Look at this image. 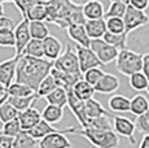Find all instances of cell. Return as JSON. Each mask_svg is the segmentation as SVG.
<instances>
[{"label":"cell","instance_id":"cell-29","mask_svg":"<svg viewBox=\"0 0 149 148\" xmlns=\"http://www.w3.org/2000/svg\"><path fill=\"white\" fill-rule=\"evenodd\" d=\"M30 34L31 39L44 40L49 35V29L45 21H30Z\"/></svg>","mask_w":149,"mask_h":148},{"label":"cell","instance_id":"cell-3","mask_svg":"<svg viewBox=\"0 0 149 148\" xmlns=\"http://www.w3.org/2000/svg\"><path fill=\"white\" fill-rule=\"evenodd\" d=\"M74 135L83 136L95 148H118L119 135L111 130H100L92 127H75Z\"/></svg>","mask_w":149,"mask_h":148},{"label":"cell","instance_id":"cell-26","mask_svg":"<svg viewBox=\"0 0 149 148\" xmlns=\"http://www.w3.org/2000/svg\"><path fill=\"white\" fill-rule=\"evenodd\" d=\"M45 100L48 101V104H53L64 108L65 105H68V90L61 86L57 87L48 96H45Z\"/></svg>","mask_w":149,"mask_h":148},{"label":"cell","instance_id":"cell-49","mask_svg":"<svg viewBox=\"0 0 149 148\" xmlns=\"http://www.w3.org/2000/svg\"><path fill=\"white\" fill-rule=\"evenodd\" d=\"M139 148H149V135H144L139 144Z\"/></svg>","mask_w":149,"mask_h":148},{"label":"cell","instance_id":"cell-21","mask_svg":"<svg viewBox=\"0 0 149 148\" xmlns=\"http://www.w3.org/2000/svg\"><path fill=\"white\" fill-rule=\"evenodd\" d=\"M108 107L111 112H117V113L130 112L131 99L126 98L123 95H113L108 100Z\"/></svg>","mask_w":149,"mask_h":148},{"label":"cell","instance_id":"cell-27","mask_svg":"<svg viewBox=\"0 0 149 148\" xmlns=\"http://www.w3.org/2000/svg\"><path fill=\"white\" fill-rule=\"evenodd\" d=\"M149 109V100L145 98L144 95L139 94L135 95L131 99V107H130V112L134 116H141L143 113H145Z\"/></svg>","mask_w":149,"mask_h":148},{"label":"cell","instance_id":"cell-51","mask_svg":"<svg viewBox=\"0 0 149 148\" xmlns=\"http://www.w3.org/2000/svg\"><path fill=\"white\" fill-rule=\"evenodd\" d=\"M4 92H5V87L3 86L1 83H0V96H1V95H3V94H4Z\"/></svg>","mask_w":149,"mask_h":148},{"label":"cell","instance_id":"cell-13","mask_svg":"<svg viewBox=\"0 0 149 148\" xmlns=\"http://www.w3.org/2000/svg\"><path fill=\"white\" fill-rule=\"evenodd\" d=\"M38 148H71L70 140L65 133H51L39 140Z\"/></svg>","mask_w":149,"mask_h":148},{"label":"cell","instance_id":"cell-16","mask_svg":"<svg viewBox=\"0 0 149 148\" xmlns=\"http://www.w3.org/2000/svg\"><path fill=\"white\" fill-rule=\"evenodd\" d=\"M43 47H44V57L51 60V61H54L62 53L61 40L53 35H48L43 40Z\"/></svg>","mask_w":149,"mask_h":148},{"label":"cell","instance_id":"cell-20","mask_svg":"<svg viewBox=\"0 0 149 148\" xmlns=\"http://www.w3.org/2000/svg\"><path fill=\"white\" fill-rule=\"evenodd\" d=\"M83 13L87 20H99L105 17V10L102 3L99 0H88L83 4Z\"/></svg>","mask_w":149,"mask_h":148},{"label":"cell","instance_id":"cell-36","mask_svg":"<svg viewBox=\"0 0 149 148\" xmlns=\"http://www.w3.org/2000/svg\"><path fill=\"white\" fill-rule=\"evenodd\" d=\"M22 55L33 56V57H39V59L44 57V47H43V40H39V39H31V40L27 43L26 47H25Z\"/></svg>","mask_w":149,"mask_h":148},{"label":"cell","instance_id":"cell-1","mask_svg":"<svg viewBox=\"0 0 149 148\" xmlns=\"http://www.w3.org/2000/svg\"><path fill=\"white\" fill-rule=\"evenodd\" d=\"M47 24H53L60 29H68L73 24L84 25L87 18L83 13V4L73 0H45Z\"/></svg>","mask_w":149,"mask_h":148},{"label":"cell","instance_id":"cell-28","mask_svg":"<svg viewBox=\"0 0 149 148\" xmlns=\"http://www.w3.org/2000/svg\"><path fill=\"white\" fill-rule=\"evenodd\" d=\"M38 144H39V140L33 138L27 131L22 130L14 138L13 148H38Z\"/></svg>","mask_w":149,"mask_h":148},{"label":"cell","instance_id":"cell-52","mask_svg":"<svg viewBox=\"0 0 149 148\" xmlns=\"http://www.w3.org/2000/svg\"><path fill=\"white\" fill-rule=\"evenodd\" d=\"M110 1H122L125 4H130V0H110Z\"/></svg>","mask_w":149,"mask_h":148},{"label":"cell","instance_id":"cell-19","mask_svg":"<svg viewBox=\"0 0 149 148\" xmlns=\"http://www.w3.org/2000/svg\"><path fill=\"white\" fill-rule=\"evenodd\" d=\"M86 30L88 33V36L91 39H100L105 35L108 31L107 29V20L99 18V20H87L84 24Z\"/></svg>","mask_w":149,"mask_h":148},{"label":"cell","instance_id":"cell-41","mask_svg":"<svg viewBox=\"0 0 149 148\" xmlns=\"http://www.w3.org/2000/svg\"><path fill=\"white\" fill-rule=\"evenodd\" d=\"M104 72H102L100 68H92V69L87 70L86 73H83V79L84 81H87L90 84H92V86H96L97 83H99V81L104 77Z\"/></svg>","mask_w":149,"mask_h":148},{"label":"cell","instance_id":"cell-34","mask_svg":"<svg viewBox=\"0 0 149 148\" xmlns=\"http://www.w3.org/2000/svg\"><path fill=\"white\" fill-rule=\"evenodd\" d=\"M18 110L13 107L12 104L7 100H0V122L5 124V122L10 121V119L18 117Z\"/></svg>","mask_w":149,"mask_h":148},{"label":"cell","instance_id":"cell-2","mask_svg":"<svg viewBox=\"0 0 149 148\" xmlns=\"http://www.w3.org/2000/svg\"><path fill=\"white\" fill-rule=\"evenodd\" d=\"M52 68L53 61L48 59H39L27 55H21L18 64H17L16 82L26 84L36 92L42 81L48 74H51Z\"/></svg>","mask_w":149,"mask_h":148},{"label":"cell","instance_id":"cell-47","mask_svg":"<svg viewBox=\"0 0 149 148\" xmlns=\"http://www.w3.org/2000/svg\"><path fill=\"white\" fill-rule=\"evenodd\" d=\"M130 5L140 10H145L149 7V0H130Z\"/></svg>","mask_w":149,"mask_h":148},{"label":"cell","instance_id":"cell-31","mask_svg":"<svg viewBox=\"0 0 149 148\" xmlns=\"http://www.w3.org/2000/svg\"><path fill=\"white\" fill-rule=\"evenodd\" d=\"M5 92L9 96H16V98H24V96H30L36 94L31 87L24 83H19V82H13L8 89H5Z\"/></svg>","mask_w":149,"mask_h":148},{"label":"cell","instance_id":"cell-17","mask_svg":"<svg viewBox=\"0 0 149 148\" xmlns=\"http://www.w3.org/2000/svg\"><path fill=\"white\" fill-rule=\"evenodd\" d=\"M119 86H121V82H119V79L114 74L105 73L104 77L100 79L99 83L95 86V90H96V92L107 95V94L116 92L119 89Z\"/></svg>","mask_w":149,"mask_h":148},{"label":"cell","instance_id":"cell-12","mask_svg":"<svg viewBox=\"0 0 149 148\" xmlns=\"http://www.w3.org/2000/svg\"><path fill=\"white\" fill-rule=\"evenodd\" d=\"M19 57L21 56H14L12 59L0 62V83L5 89H8L13 83V79L16 78L17 64H18Z\"/></svg>","mask_w":149,"mask_h":148},{"label":"cell","instance_id":"cell-40","mask_svg":"<svg viewBox=\"0 0 149 148\" xmlns=\"http://www.w3.org/2000/svg\"><path fill=\"white\" fill-rule=\"evenodd\" d=\"M87 127L100 129V130H111L113 125L109 122L108 116H102V117H97V118H88Z\"/></svg>","mask_w":149,"mask_h":148},{"label":"cell","instance_id":"cell-25","mask_svg":"<svg viewBox=\"0 0 149 148\" xmlns=\"http://www.w3.org/2000/svg\"><path fill=\"white\" fill-rule=\"evenodd\" d=\"M39 99V96L36 94L30 96H24V98H16V96H9L8 95V101L16 108L18 112H22V110L27 109V108L33 107V104L35 103Z\"/></svg>","mask_w":149,"mask_h":148},{"label":"cell","instance_id":"cell-53","mask_svg":"<svg viewBox=\"0 0 149 148\" xmlns=\"http://www.w3.org/2000/svg\"><path fill=\"white\" fill-rule=\"evenodd\" d=\"M3 3H14L16 1V0H1Z\"/></svg>","mask_w":149,"mask_h":148},{"label":"cell","instance_id":"cell-22","mask_svg":"<svg viewBox=\"0 0 149 148\" xmlns=\"http://www.w3.org/2000/svg\"><path fill=\"white\" fill-rule=\"evenodd\" d=\"M73 91H74L77 98H79L83 101L93 98V95H95V92H96L95 86L90 84L87 81H84V79H81V81L77 82L73 87Z\"/></svg>","mask_w":149,"mask_h":148},{"label":"cell","instance_id":"cell-8","mask_svg":"<svg viewBox=\"0 0 149 148\" xmlns=\"http://www.w3.org/2000/svg\"><path fill=\"white\" fill-rule=\"evenodd\" d=\"M75 52L79 59V66H81V72L86 73L87 70L92 69V68H100L102 66V62L96 56V53L91 50V47H83V45L75 44Z\"/></svg>","mask_w":149,"mask_h":148},{"label":"cell","instance_id":"cell-7","mask_svg":"<svg viewBox=\"0 0 149 148\" xmlns=\"http://www.w3.org/2000/svg\"><path fill=\"white\" fill-rule=\"evenodd\" d=\"M123 20H125L126 33L127 34L132 33L134 30L149 24V16L145 13V10L136 9L130 4L127 7V10H126V15L123 17Z\"/></svg>","mask_w":149,"mask_h":148},{"label":"cell","instance_id":"cell-15","mask_svg":"<svg viewBox=\"0 0 149 148\" xmlns=\"http://www.w3.org/2000/svg\"><path fill=\"white\" fill-rule=\"evenodd\" d=\"M18 119L21 122L22 130L29 131V130H31L34 126H36L40 122L42 113H39V110H36L34 107H30L18 113Z\"/></svg>","mask_w":149,"mask_h":148},{"label":"cell","instance_id":"cell-50","mask_svg":"<svg viewBox=\"0 0 149 148\" xmlns=\"http://www.w3.org/2000/svg\"><path fill=\"white\" fill-rule=\"evenodd\" d=\"M4 16V5H3V1L0 0V17Z\"/></svg>","mask_w":149,"mask_h":148},{"label":"cell","instance_id":"cell-10","mask_svg":"<svg viewBox=\"0 0 149 148\" xmlns=\"http://www.w3.org/2000/svg\"><path fill=\"white\" fill-rule=\"evenodd\" d=\"M68 105L71 113L75 116V118L81 124V127H87L88 117L86 113V103L79 98H77L73 89H68Z\"/></svg>","mask_w":149,"mask_h":148},{"label":"cell","instance_id":"cell-6","mask_svg":"<svg viewBox=\"0 0 149 148\" xmlns=\"http://www.w3.org/2000/svg\"><path fill=\"white\" fill-rule=\"evenodd\" d=\"M91 50L96 53V56L100 59V61L104 65H108L110 62L116 61L118 57L119 50L114 45L107 43L102 38L100 39H91Z\"/></svg>","mask_w":149,"mask_h":148},{"label":"cell","instance_id":"cell-45","mask_svg":"<svg viewBox=\"0 0 149 148\" xmlns=\"http://www.w3.org/2000/svg\"><path fill=\"white\" fill-rule=\"evenodd\" d=\"M16 29V24L13 22L12 18L7 16L0 17V30H14Z\"/></svg>","mask_w":149,"mask_h":148},{"label":"cell","instance_id":"cell-42","mask_svg":"<svg viewBox=\"0 0 149 148\" xmlns=\"http://www.w3.org/2000/svg\"><path fill=\"white\" fill-rule=\"evenodd\" d=\"M135 124L137 131L141 133L143 135H149V109L141 116H137Z\"/></svg>","mask_w":149,"mask_h":148},{"label":"cell","instance_id":"cell-48","mask_svg":"<svg viewBox=\"0 0 149 148\" xmlns=\"http://www.w3.org/2000/svg\"><path fill=\"white\" fill-rule=\"evenodd\" d=\"M143 72L149 79V53H145L143 57Z\"/></svg>","mask_w":149,"mask_h":148},{"label":"cell","instance_id":"cell-37","mask_svg":"<svg viewBox=\"0 0 149 148\" xmlns=\"http://www.w3.org/2000/svg\"><path fill=\"white\" fill-rule=\"evenodd\" d=\"M22 131V127H21V122H19L18 117L10 119V121L5 122L3 124V127L0 130V134H4V135L8 136H12V138H16L19 133Z\"/></svg>","mask_w":149,"mask_h":148},{"label":"cell","instance_id":"cell-4","mask_svg":"<svg viewBox=\"0 0 149 148\" xmlns=\"http://www.w3.org/2000/svg\"><path fill=\"white\" fill-rule=\"evenodd\" d=\"M143 57L144 55L128 48L119 50L118 57L116 60V68L121 74L130 77L137 72H143Z\"/></svg>","mask_w":149,"mask_h":148},{"label":"cell","instance_id":"cell-33","mask_svg":"<svg viewBox=\"0 0 149 148\" xmlns=\"http://www.w3.org/2000/svg\"><path fill=\"white\" fill-rule=\"evenodd\" d=\"M128 83H130L131 89L135 91H147L149 79L144 74V72H137L128 77Z\"/></svg>","mask_w":149,"mask_h":148},{"label":"cell","instance_id":"cell-30","mask_svg":"<svg viewBox=\"0 0 149 148\" xmlns=\"http://www.w3.org/2000/svg\"><path fill=\"white\" fill-rule=\"evenodd\" d=\"M57 87H60V86H58V83H57L56 78H54L52 74H48L42 81V83L39 84L38 90H36V95H38L39 98H45V96L49 95L53 90H56Z\"/></svg>","mask_w":149,"mask_h":148},{"label":"cell","instance_id":"cell-14","mask_svg":"<svg viewBox=\"0 0 149 148\" xmlns=\"http://www.w3.org/2000/svg\"><path fill=\"white\" fill-rule=\"evenodd\" d=\"M68 36L77 44L83 45V47H90L91 38L88 36V33L86 30V26L82 24H73L66 29Z\"/></svg>","mask_w":149,"mask_h":148},{"label":"cell","instance_id":"cell-35","mask_svg":"<svg viewBox=\"0 0 149 148\" xmlns=\"http://www.w3.org/2000/svg\"><path fill=\"white\" fill-rule=\"evenodd\" d=\"M25 18H27L29 21H45L47 20V5H45V0H43L39 4L34 5L27 12Z\"/></svg>","mask_w":149,"mask_h":148},{"label":"cell","instance_id":"cell-38","mask_svg":"<svg viewBox=\"0 0 149 148\" xmlns=\"http://www.w3.org/2000/svg\"><path fill=\"white\" fill-rule=\"evenodd\" d=\"M128 4H125L122 1H110L108 10L105 12V17H125Z\"/></svg>","mask_w":149,"mask_h":148},{"label":"cell","instance_id":"cell-9","mask_svg":"<svg viewBox=\"0 0 149 148\" xmlns=\"http://www.w3.org/2000/svg\"><path fill=\"white\" fill-rule=\"evenodd\" d=\"M113 129L114 131L118 134L119 136L127 138L130 144H135V130H136V124L131 121L127 117H122V116H116L113 118Z\"/></svg>","mask_w":149,"mask_h":148},{"label":"cell","instance_id":"cell-11","mask_svg":"<svg viewBox=\"0 0 149 148\" xmlns=\"http://www.w3.org/2000/svg\"><path fill=\"white\" fill-rule=\"evenodd\" d=\"M14 36H16V56H21L25 47L31 40L30 34V21L27 18H22V21L18 25H16L14 29Z\"/></svg>","mask_w":149,"mask_h":148},{"label":"cell","instance_id":"cell-5","mask_svg":"<svg viewBox=\"0 0 149 148\" xmlns=\"http://www.w3.org/2000/svg\"><path fill=\"white\" fill-rule=\"evenodd\" d=\"M53 68L69 74H83L79 66V59L75 52V48L70 44L66 45V50L53 61Z\"/></svg>","mask_w":149,"mask_h":148},{"label":"cell","instance_id":"cell-24","mask_svg":"<svg viewBox=\"0 0 149 148\" xmlns=\"http://www.w3.org/2000/svg\"><path fill=\"white\" fill-rule=\"evenodd\" d=\"M84 103H86V113H87L88 118H97V117H102V116H108L109 117V112H107L104 109V107L101 105V103L95 100L93 98L86 100Z\"/></svg>","mask_w":149,"mask_h":148},{"label":"cell","instance_id":"cell-54","mask_svg":"<svg viewBox=\"0 0 149 148\" xmlns=\"http://www.w3.org/2000/svg\"><path fill=\"white\" fill-rule=\"evenodd\" d=\"M147 92L149 94V84H148V89H147Z\"/></svg>","mask_w":149,"mask_h":148},{"label":"cell","instance_id":"cell-46","mask_svg":"<svg viewBox=\"0 0 149 148\" xmlns=\"http://www.w3.org/2000/svg\"><path fill=\"white\" fill-rule=\"evenodd\" d=\"M13 143H14V138L0 134V148H13Z\"/></svg>","mask_w":149,"mask_h":148},{"label":"cell","instance_id":"cell-23","mask_svg":"<svg viewBox=\"0 0 149 148\" xmlns=\"http://www.w3.org/2000/svg\"><path fill=\"white\" fill-rule=\"evenodd\" d=\"M62 117H64V108L53 104H48L42 112V118L49 124H57L61 121Z\"/></svg>","mask_w":149,"mask_h":148},{"label":"cell","instance_id":"cell-39","mask_svg":"<svg viewBox=\"0 0 149 148\" xmlns=\"http://www.w3.org/2000/svg\"><path fill=\"white\" fill-rule=\"evenodd\" d=\"M107 29L109 33L122 34L126 33L125 20L122 17H108L107 18Z\"/></svg>","mask_w":149,"mask_h":148},{"label":"cell","instance_id":"cell-44","mask_svg":"<svg viewBox=\"0 0 149 148\" xmlns=\"http://www.w3.org/2000/svg\"><path fill=\"white\" fill-rule=\"evenodd\" d=\"M0 47H16L14 30H0Z\"/></svg>","mask_w":149,"mask_h":148},{"label":"cell","instance_id":"cell-18","mask_svg":"<svg viewBox=\"0 0 149 148\" xmlns=\"http://www.w3.org/2000/svg\"><path fill=\"white\" fill-rule=\"evenodd\" d=\"M51 74L56 78L57 83L58 86L64 87V89H73L74 84L77 83L78 81L83 79V75L82 74H69V73H64L61 70L56 69V68H52L51 70Z\"/></svg>","mask_w":149,"mask_h":148},{"label":"cell","instance_id":"cell-32","mask_svg":"<svg viewBox=\"0 0 149 148\" xmlns=\"http://www.w3.org/2000/svg\"><path fill=\"white\" fill-rule=\"evenodd\" d=\"M127 36H128L127 33L114 34V33H109V31H107L105 35L102 36V39H104L107 43L117 47L118 50H123V48H127Z\"/></svg>","mask_w":149,"mask_h":148},{"label":"cell","instance_id":"cell-43","mask_svg":"<svg viewBox=\"0 0 149 148\" xmlns=\"http://www.w3.org/2000/svg\"><path fill=\"white\" fill-rule=\"evenodd\" d=\"M42 1H43V0H16L13 4L16 5V8L19 10V12H21L22 18H25L29 10H30L34 5L39 4V3H42Z\"/></svg>","mask_w":149,"mask_h":148}]
</instances>
